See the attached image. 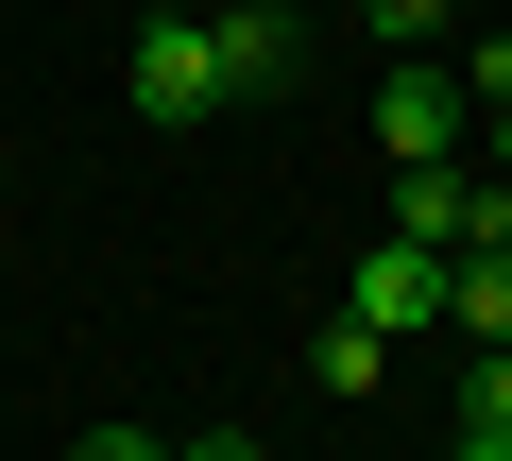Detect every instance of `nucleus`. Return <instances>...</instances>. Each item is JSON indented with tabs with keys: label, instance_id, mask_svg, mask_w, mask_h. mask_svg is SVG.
Segmentation results:
<instances>
[{
	"label": "nucleus",
	"instance_id": "obj_1",
	"mask_svg": "<svg viewBox=\"0 0 512 461\" xmlns=\"http://www.w3.org/2000/svg\"><path fill=\"white\" fill-rule=\"evenodd\" d=\"M461 137H478L461 69H444V52H393V86H376V154H393V171H444Z\"/></svg>",
	"mask_w": 512,
	"mask_h": 461
},
{
	"label": "nucleus",
	"instance_id": "obj_2",
	"mask_svg": "<svg viewBox=\"0 0 512 461\" xmlns=\"http://www.w3.org/2000/svg\"><path fill=\"white\" fill-rule=\"evenodd\" d=\"M137 120H154V137L222 120V52H205V18H137Z\"/></svg>",
	"mask_w": 512,
	"mask_h": 461
},
{
	"label": "nucleus",
	"instance_id": "obj_3",
	"mask_svg": "<svg viewBox=\"0 0 512 461\" xmlns=\"http://www.w3.org/2000/svg\"><path fill=\"white\" fill-rule=\"evenodd\" d=\"M205 52H222V103H291V69H308V35L274 18V0H239V18H205Z\"/></svg>",
	"mask_w": 512,
	"mask_h": 461
},
{
	"label": "nucleus",
	"instance_id": "obj_4",
	"mask_svg": "<svg viewBox=\"0 0 512 461\" xmlns=\"http://www.w3.org/2000/svg\"><path fill=\"white\" fill-rule=\"evenodd\" d=\"M342 308H359V325H376V342H393V325H444V257H427V240H376V257H359V291H342Z\"/></svg>",
	"mask_w": 512,
	"mask_h": 461
},
{
	"label": "nucleus",
	"instance_id": "obj_5",
	"mask_svg": "<svg viewBox=\"0 0 512 461\" xmlns=\"http://www.w3.org/2000/svg\"><path fill=\"white\" fill-rule=\"evenodd\" d=\"M444 325L461 342H512V257H444Z\"/></svg>",
	"mask_w": 512,
	"mask_h": 461
},
{
	"label": "nucleus",
	"instance_id": "obj_6",
	"mask_svg": "<svg viewBox=\"0 0 512 461\" xmlns=\"http://www.w3.org/2000/svg\"><path fill=\"white\" fill-rule=\"evenodd\" d=\"M308 376H325V393H376V376H393V342H376V325H359V308H342V325H325V342H308Z\"/></svg>",
	"mask_w": 512,
	"mask_h": 461
},
{
	"label": "nucleus",
	"instance_id": "obj_7",
	"mask_svg": "<svg viewBox=\"0 0 512 461\" xmlns=\"http://www.w3.org/2000/svg\"><path fill=\"white\" fill-rule=\"evenodd\" d=\"M444 18H461V0H359V35H376V52H444Z\"/></svg>",
	"mask_w": 512,
	"mask_h": 461
},
{
	"label": "nucleus",
	"instance_id": "obj_8",
	"mask_svg": "<svg viewBox=\"0 0 512 461\" xmlns=\"http://www.w3.org/2000/svg\"><path fill=\"white\" fill-rule=\"evenodd\" d=\"M461 427H512V342H461Z\"/></svg>",
	"mask_w": 512,
	"mask_h": 461
},
{
	"label": "nucleus",
	"instance_id": "obj_9",
	"mask_svg": "<svg viewBox=\"0 0 512 461\" xmlns=\"http://www.w3.org/2000/svg\"><path fill=\"white\" fill-rule=\"evenodd\" d=\"M69 461H171V444H137V427H86V444H69Z\"/></svg>",
	"mask_w": 512,
	"mask_h": 461
},
{
	"label": "nucleus",
	"instance_id": "obj_10",
	"mask_svg": "<svg viewBox=\"0 0 512 461\" xmlns=\"http://www.w3.org/2000/svg\"><path fill=\"white\" fill-rule=\"evenodd\" d=\"M171 461H256V444H239V427H205V444H171Z\"/></svg>",
	"mask_w": 512,
	"mask_h": 461
},
{
	"label": "nucleus",
	"instance_id": "obj_11",
	"mask_svg": "<svg viewBox=\"0 0 512 461\" xmlns=\"http://www.w3.org/2000/svg\"><path fill=\"white\" fill-rule=\"evenodd\" d=\"M461 461H512V427H461Z\"/></svg>",
	"mask_w": 512,
	"mask_h": 461
}]
</instances>
